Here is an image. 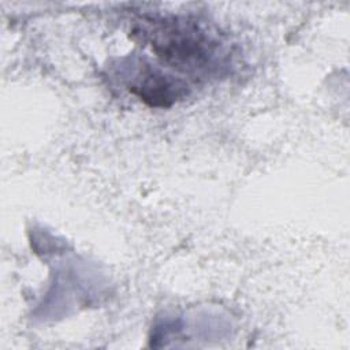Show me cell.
<instances>
[{
    "instance_id": "cell-1",
    "label": "cell",
    "mask_w": 350,
    "mask_h": 350,
    "mask_svg": "<svg viewBox=\"0 0 350 350\" xmlns=\"http://www.w3.org/2000/svg\"><path fill=\"white\" fill-rule=\"evenodd\" d=\"M131 37L174 71L193 78L209 77L226 66L223 42L201 22L174 15H142Z\"/></svg>"
},
{
    "instance_id": "cell-2",
    "label": "cell",
    "mask_w": 350,
    "mask_h": 350,
    "mask_svg": "<svg viewBox=\"0 0 350 350\" xmlns=\"http://www.w3.org/2000/svg\"><path fill=\"white\" fill-rule=\"evenodd\" d=\"M127 88L152 107H170L187 94L189 86L182 78L142 62L131 68Z\"/></svg>"
}]
</instances>
